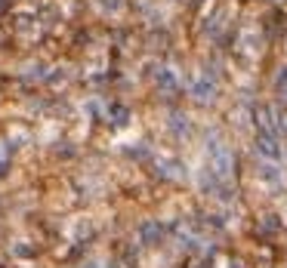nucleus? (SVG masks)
<instances>
[{
  "mask_svg": "<svg viewBox=\"0 0 287 268\" xmlns=\"http://www.w3.org/2000/svg\"><path fill=\"white\" fill-rule=\"evenodd\" d=\"M207 154H210V176H216L219 182H229L232 170H235V154L225 145H219V142L207 148Z\"/></svg>",
  "mask_w": 287,
  "mask_h": 268,
  "instance_id": "1",
  "label": "nucleus"
},
{
  "mask_svg": "<svg viewBox=\"0 0 287 268\" xmlns=\"http://www.w3.org/2000/svg\"><path fill=\"white\" fill-rule=\"evenodd\" d=\"M256 176H259L263 185H272V188H278L284 182V173H281V166H278L275 161H263V164H259V170H256Z\"/></svg>",
  "mask_w": 287,
  "mask_h": 268,
  "instance_id": "2",
  "label": "nucleus"
},
{
  "mask_svg": "<svg viewBox=\"0 0 287 268\" xmlns=\"http://www.w3.org/2000/svg\"><path fill=\"white\" fill-rule=\"evenodd\" d=\"M191 96H195V102H201V105L213 102L216 99V83L210 77H198L195 83H191Z\"/></svg>",
  "mask_w": 287,
  "mask_h": 268,
  "instance_id": "3",
  "label": "nucleus"
},
{
  "mask_svg": "<svg viewBox=\"0 0 287 268\" xmlns=\"http://www.w3.org/2000/svg\"><path fill=\"white\" fill-rule=\"evenodd\" d=\"M256 148H259V154H263L266 161H278V157H281V148H278V136H269V133H263Z\"/></svg>",
  "mask_w": 287,
  "mask_h": 268,
  "instance_id": "4",
  "label": "nucleus"
},
{
  "mask_svg": "<svg viewBox=\"0 0 287 268\" xmlns=\"http://www.w3.org/2000/svg\"><path fill=\"white\" fill-rule=\"evenodd\" d=\"M161 238H164V228H161L158 222H145V225L139 228V240H142L145 247H155V244H161Z\"/></svg>",
  "mask_w": 287,
  "mask_h": 268,
  "instance_id": "5",
  "label": "nucleus"
},
{
  "mask_svg": "<svg viewBox=\"0 0 287 268\" xmlns=\"http://www.w3.org/2000/svg\"><path fill=\"white\" fill-rule=\"evenodd\" d=\"M158 83H161L164 89H173V87H176V77H173V71H170V68H161V71H158Z\"/></svg>",
  "mask_w": 287,
  "mask_h": 268,
  "instance_id": "6",
  "label": "nucleus"
},
{
  "mask_svg": "<svg viewBox=\"0 0 287 268\" xmlns=\"http://www.w3.org/2000/svg\"><path fill=\"white\" fill-rule=\"evenodd\" d=\"M170 127H173L176 133H185V117H179V114H173V120H170Z\"/></svg>",
  "mask_w": 287,
  "mask_h": 268,
  "instance_id": "7",
  "label": "nucleus"
},
{
  "mask_svg": "<svg viewBox=\"0 0 287 268\" xmlns=\"http://www.w3.org/2000/svg\"><path fill=\"white\" fill-rule=\"evenodd\" d=\"M201 268H207V265H201Z\"/></svg>",
  "mask_w": 287,
  "mask_h": 268,
  "instance_id": "8",
  "label": "nucleus"
}]
</instances>
